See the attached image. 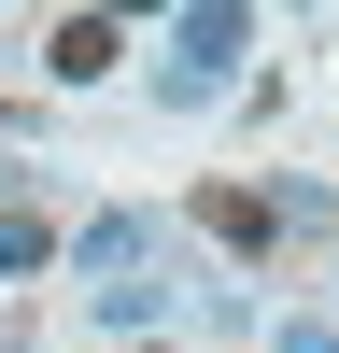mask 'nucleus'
Wrapping results in <instances>:
<instances>
[{"label": "nucleus", "mask_w": 339, "mask_h": 353, "mask_svg": "<svg viewBox=\"0 0 339 353\" xmlns=\"http://www.w3.org/2000/svg\"><path fill=\"white\" fill-rule=\"evenodd\" d=\"M156 269H170V226H156V212H99V226L71 241V283H85L99 325H156V311H170Z\"/></svg>", "instance_id": "nucleus-1"}, {"label": "nucleus", "mask_w": 339, "mask_h": 353, "mask_svg": "<svg viewBox=\"0 0 339 353\" xmlns=\"http://www.w3.org/2000/svg\"><path fill=\"white\" fill-rule=\"evenodd\" d=\"M240 57H254V14H240V0H184V14H170V57H156V99H212Z\"/></svg>", "instance_id": "nucleus-2"}, {"label": "nucleus", "mask_w": 339, "mask_h": 353, "mask_svg": "<svg viewBox=\"0 0 339 353\" xmlns=\"http://www.w3.org/2000/svg\"><path fill=\"white\" fill-rule=\"evenodd\" d=\"M184 212H198V241H226V254H240V269H269V254H282V212H269V198H254V184H198Z\"/></svg>", "instance_id": "nucleus-3"}, {"label": "nucleus", "mask_w": 339, "mask_h": 353, "mask_svg": "<svg viewBox=\"0 0 339 353\" xmlns=\"http://www.w3.org/2000/svg\"><path fill=\"white\" fill-rule=\"evenodd\" d=\"M113 57H127V28H113V14H56V28H43V71H56V85H99Z\"/></svg>", "instance_id": "nucleus-4"}, {"label": "nucleus", "mask_w": 339, "mask_h": 353, "mask_svg": "<svg viewBox=\"0 0 339 353\" xmlns=\"http://www.w3.org/2000/svg\"><path fill=\"white\" fill-rule=\"evenodd\" d=\"M43 254H56V226H43V212H0V283H28Z\"/></svg>", "instance_id": "nucleus-5"}, {"label": "nucleus", "mask_w": 339, "mask_h": 353, "mask_svg": "<svg viewBox=\"0 0 339 353\" xmlns=\"http://www.w3.org/2000/svg\"><path fill=\"white\" fill-rule=\"evenodd\" d=\"M269 353H339V339H325V325H282V339H269Z\"/></svg>", "instance_id": "nucleus-6"}, {"label": "nucleus", "mask_w": 339, "mask_h": 353, "mask_svg": "<svg viewBox=\"0 0 339 353\" xmlns=\"http://www.w3.org/2000/svg\"><path fill=\"white\" fill-rule=\"evenodd\" d=\"M0 128H28V113H14V99H0Z\"/></svg>", "instance_id": "nucleus-7"}]
</instances>
